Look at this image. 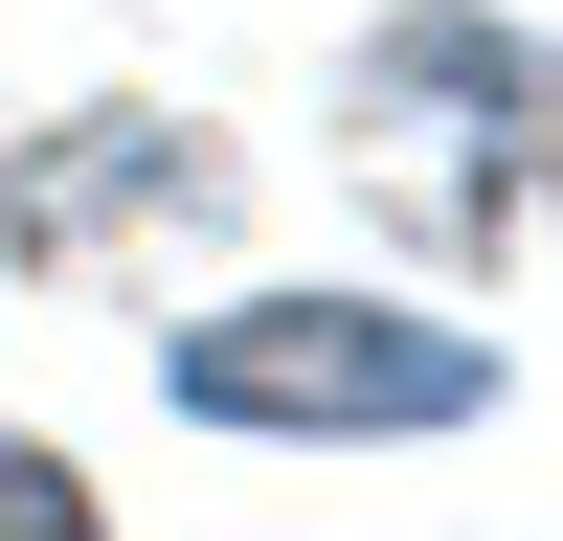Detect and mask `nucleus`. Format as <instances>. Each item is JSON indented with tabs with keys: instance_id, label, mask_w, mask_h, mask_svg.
Masks as SVG:
<instances>
[{
	"instance_id": "1",
	"label": "nucleus",
	"mask_w": 563,
	"mask_h": 541,
	"mask_svg": "<svg viewBox=\"0 0 563 541\" xmlns=\"http://www.w3.org/2000/svg\"><path fill=\"white\" fill-rule=\"evenodd\" d=\"M158 406L180 429H249V451H429L496 406V339L429 294H225L158 339Z\"/></svg>"
},
{
	"instance_id": "2",
	"label": "nucleus",
	"mask_w": 563,
	"mask_h": 541,
	"mask_svg": "<svg viewBox=\"0 0 563 541\" xmlns=\"http://www.w3.org/2000/svg\"><path fill=\"white\" fill-rule=\"evenodd\" d=\"M361 113L406 135V180H429L451 225H563V45L541 23L406 0V23H361Z\"/></svg>"
},
{
	"instance_id": "3",
	"label": "nucleus",
	"mask_w": 563,
	"mask_h": 541,
	"mask_svg": "<svg viewBox=\"0 0 563 541\" xmlns=\"http://www.w3.org/2000/svg\"><path fill=\"white\" fill-rule=\"evenodd\" d=\"M249 203V158H225L203 113H68L0 158V270H113V249H203V225Z\"/></svg>"
},
{
	"instance_id": "4",
	"label": "nucleus",
	"mask_w": 563,
	"mask_h": 541,
	"mask_svg": "<svg viewBox=\"0 0 563 541\" xmlns=\"http://www.w3.org/2000/svg\"><path fill=\"white\" fill-rule=\"evenodd\" d=\"M0 541H113V496H90L45 429H0Z\"/></svg>"
}]
</instances>
